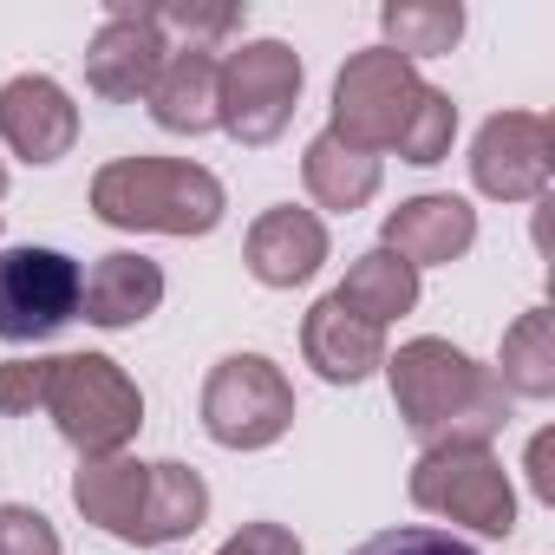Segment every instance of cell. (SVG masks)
Listing matches in <instances>:
<instances>
[{
	"mask_svg": "<svg viewBox=\"0 0 555 555\" xmlns=\"http://www.w3.org/2000/svg\"><path fill=\"white\" fill-rule=\"evenodd\" d=\"M340 144L366 151V157H399V164H444L451 157V138H457V105L451 92H438L431 79H418L412 60L386 53V47H366L340 66L334 79V125H327Z\"/></svg>",
	"mask_w": 555,
	"mask_h": 555,
	"instance_id": "6da1fadb",
	"label": "cell"
},
{
	"mask_svg": "<svg viewBox=\"0 0 555 555\" xmlns=\"http://www.w3.org/2000/svg\"><path fill=\"white\" fill-rule=\"evenodd\" d=\"M379 373L392 386V405H399L405 431L425 451H438V444H490L509 425V399H503L496 373L483 360H470L464 347L438 340V334L405 340L399 353H386Z\"/></svg>",
	"mask_w": 555,
	"mask_h": 555,
	"instance_id": "7a4b0ae2",
	"label": "cell"
},
{
	"mask_svg": "<svg viewBox=\"0 0 555 555\" xmlns=\"http://www.w3.org/2000/svg\"><path fill=\"white\" fill-rule=\"evenodd\" d=\"M73 509L125 548H170L209 522V483L177 457L144 464L118 451L73 470Z\"/></svg>",
	"mask_w": 555,
	"mask_h": 555,
	"instance_id": "3957f363",
	"label": "cell"
},
{
	"mask_svg": "<svg viewBox=\"0 0 555 555\" xmlns=\"http://www.w3.org/2000/svg\"><path fill=\"white\" fill-rule=\"evenodd\" d=\"M229 209L216 170L190 157H112L92 177V216L131 235H209Z\"/></svg>",
	"mask_w": 555,
	"mask_h": 555,
	"instance_id": "277c9868",
	"label": "cell"
},
{
	"mask_svg": "<svg viewBox=\"0 0 555 555\" xmlns=\"http://www.w3.org/2000/svg\"><path fill=\"white\" fill-rule=\"evenodd\" d=\"M40 412L79 451V464H92V457H118L138 438L144 392H138V379L112 353H60V360H47V399H40Z\"/></svg>",
	"mask_w": 555,
	"mask_h": 555,
	"instance_id": "5b68a950",
	"label": "cell"
},
{
	"mask_svg": "<svg viewBox=\"0 0 555 555\" xmlns=\"http://www.w3.org/2000/svg\"><path fill=\"white\" fill-rule=\"evenodd\" d=\"M301 79H308V66H301V53L288 40H242V47H229L222 53V79H216V125L235 144H248V151L274 144L288 131L295 105H301Z\"/></svg>",
	"mask_w": 555,
	"mask_h": 555,
	"instance_id": "8992f818",
	"label": "cell"
},
{
	"mask_svg": "<svg viewBox=\"0 0 555 555\" xmlns=\"http://www.w3.org/2000/svg\"><path fill=\"white\" fill-rule=\"evenodd\" d=\"M203 431L222 451H268L295 425V386L268 353H229L203 379Z\"/></svg>",
	"mask_w": 555,
	"mask_h": 555,
	"instance_id": "52a82bcc",
	"label": "cell"
},
{
	"mask_svg": "<svg viewBox=\"0 0 555 555\" xmlns=\"http://www.w3.org/2000/svg\"><path fill=\"white\" fill-rule=\"evenodd\" d=\"M405 490H412V503L425 516L464 522L477 535H509L516 529V483H509V470H503V457L490 444H438V451H418Z\"/></svg>",
	"mask_w": 555,
	"mask_h": 555,
	"instance_id": "ba28073f",
	"label": "cell"
},
{
	"mask_svg": "<svg viewBox=\"0 0 555 555\" xmlns=\"http://www.w3.org/2000/svg\"><path fill=\"white\" fill-rule=\"evenodd\" d=\"M86 268L66 248H0V340L34 347L53 340L66 321H79Z\"/></svg>",
	"mask_w": 555,
	"mask_h": 555,
	"instance_id": "9c48e42d",
	"label": "cell"
},
{
	"mask_svg": "<svg viewBox=\"0 0 555 555\" xmlns=\"http://www.w3.org/2000/svg\"><path fill=\"white\" fill-rule=\"evenodd\" d=\"M555 177V131L542 112H496L470 144V183L490 203H542Z\"/></svg>",
	"mask_w": 555,
	"mask_h": 555,
	"instance_id": "30bf717a",
	"label": "cell"
},
{
	"mask_svg": "<svg viewBox=\"0 0 555 555\" xmlns=\"http://www.w3.org/2000/svg\"><path fill=\"white\" fill-rule=\"evenodd\" d=\"M170 60V40L164 27L151 21V8H131V0H112L105 8V27L92 34L86 47V86L105 99V105H131L157 86Z\"/></svg>",
	"mask_w": 555,
	"mask_h": 555,
	"instance_id": "8fae6325",
	"label": "cell"
},
{
	"mask_svg": "<svg viewBox=\"0 0 555 555\" xmlns=\"http://www.w3.org/2000/svg\"><path fill=\"white\" fill-rule=\"evenodd\" d=\"M0 144L27 164H60L79 144V105L60 79L21 73L0 86Z\"/></svg>",
	"mask_w": 555,
	"mask_h": 555,
	"instance_id": "7c38bea8",
	"label": "cell"
},
{
	"mask_svg": "<svg viewBox=\"0 0 555 555\" xmlns=\"http://www.w3.org/2000/svg\"><path fill=\"white\" fill-rule=\"evenodd\" d=\"M242 261L261 288H301L321 274L327 261V222L314 209H295V203H274L248 222V242H242Z\"/></svg>",
	"mask_w": 555,
	"mask_h": 555,
	"instance_id": "4fadbf2b",
	"label": "cell"
},
{
	"mask_svg": "<svg viewBox=\"0 0 555 555\" xmlns=\"http://www.w3.org/2000/svg\"><path fill=\"white\" fill-rule=\"evenodd\" d=\"M301 353H308V366L327 386H360V379H373L386 366L392 347H386V327L379 321L353 314L340 295H321L308 308V321H301Z\"/></svg>",
	"mask_w": 555,
	"mask_h": 555,
	"instance_id": "5bb4252c",
	"label": "cell"
},
{
	"mask_svg": "<svg viewBox=\"0 0 555 555\" xmlns=\"http://www.w3.org/2000/svg\"><path fill=\"white\" fill-rule=\"evenodd\" d=\"M470 242H477V209L464 196H451V190L405 196L386 216V235H379V248H392L412 268H444V261L470 255Z\"/></svg>",
	"mask_w": 555,
	"mask_h": 555,
	"instance_id": "9a60e30c",
	"label": "cell"
},
{
	"mask_svg": "<svg viewBox=\"0 0 555 555\" xmlns=\"http://www.w3.org/2000/svg\"><path fill=\"white\" fill-rule=\"evenodd\" d=\"M164 308V268L138 248H112L92 261L86 274V295H79V314L105 334H125V327H144L151 314Z\"/></svg>",
	"mask_w": 555,
	"mask_h": 555,
	"instance_id": "2e32d148",
	"label": "cell"
},
{
	"mask_svg": "<svg viewBox=\"0 0 555 555\" xmlns=\"http://www.w3.org/2000/svg\"><path fill=\"white\" fill-rule=\"evenodd\" d=\"M216 79H222V53H203V47H170L157 86L144 92L151 118L177 138H203L216 131Z\"/></svg>",
	"mask_w": 555,
	"mask_h": 555,
	"instance_id": "e0dca14e",
	"label": "cell"
},
{
	"mask_svg": "<svg viewBox=\"0 0 555 555\" xmlns=\"http://www.w3.org/2000/svg\"><path fill=\"white\" fill-rule=\"evenodd\" d=\"M301 177H308V196H314L321 209L353 216V209H366V203L379 196L386 164L366 157V151H353V144H340L334 131H321V138L301 151Z\"/></svg>",
	"mask_w": 555,
	"mask_h": 555,
	"instance_id": "ac0fdd59",
	"label": "cell"
},
{
	"mask_svg": "<svg viewBox=\"0 0 555 555\" xmlns=\"http://www.w3.org/2000/svg\"><path fill=\"white\" fill-rule=\"evenodd\" d=\"M490 373H496L503 399H555V314L548 308L516 314Z\"/></svg>",
	"mask_w": 555,
	"mask_h": 555,
	"instance_id": "d6986e66",
	"label": "cell"
},
{
	"mask_svg": "<svg viewBox=\"0 0 555 555\" xmlns=\"http://www.w3.org/2000/svg\"><path fill=\"white\" fill-rule=\"evenodd\" d=\"M353 314H366V321H379V327H392L399 314H412L418 308V268L412 261H399L392 248H366L353 268H347V282L334 288Z\"/></svg>",
	"mask_w": 555,
	"mask_h": 555,
	"instance_id": "ffe728a7",
	"label": "cell"
},
{
	"mask_svg": "<svg viewBox=\"0 0 555 555\" xmlns=\"http://www.w3.org/2000/svg\"><path fill=\"white\" fill-rule=\"evenodd\" d=\"M379 34H386V53L399 60H438L464 40V8L457 0H386Z\"/></svg>",
	"mask_w": 555,
	"mask_h": 555,
	"instance_id": "44dd1931",
	"label": "cell"
},
{
	"mask_svg": "<svg viewBox=\"0 0 555 555\" xmlns=\"http://www.w3.org/2000/svg\"><path fill=\"white\" fill-rule=\"evenodd\" d=\"M151 21L164 27V40L183 34V47L216 53L222 40H235V34L248 27V8H151Z\"/></svg>",
	"mask_w": 555,
	"mask_h": 555,
	"instance_id": "7402d4cb",
	"label": "cell"
},
{
	"mask_svg": "<svg viewBox=\"0 0 555 555\" xmlns=\"http://www.w3.org/2000/svg\"><path fill=\"white\" fill-rule=\"evenodd\" d=\"M353 555H477V548H470V542H457L451 529L405 522V529H379V535H366Z\"/></svg>",
	"mask_w": 555,
	"mask_h": 555,
	"instance_id": "603a6c76",
	"label": "cell"
},
{
	"mask_svg": "<svg viewBox=\"0 0 555 555\" xmlns=\"http://www.w3.org/2000/svg\"><path fill=\"white\" fill-rule=\"evenodd\" d=\"M0 555H66V548H60V529L40 509L0 503Z\"/></svg>",
	"mask_w": 555,
	"mask_h": 555,
	"instance_id": "cb8c5ba5",
	"label": "cell"
},
{
	"mask_svg": "<svg viewBox=\"0 0 555 555\" xmlns=\"http://www.w3.org/2000/svg\"><path fill=\"white\" fill-rule=\"evenodd\" d=\"M47 399V360H8L0 366V418H34Z\"/></svg>",
	"mask_w": 555,
	"mask_h": 555,
	"instance_id": "d4e9b609",
	"label": "cell"
},
{
	"mask_svg": "<svg viewBox=\"0 0 555 555\" xmlns=\"http://www.w3.org/2000/svg\"><path fill=\"white\" fill-rule=\"evenodd\" d=\"M216 555H308V548H301L295 529H282V522H242Z\"/></svg>",
	"mask_w": 555,
	"mask_h": 555,
	"instance_id": "484cf974",
	"label": "cell"
},
{
	"mask_svg": "<svg viewBox=\"0 0 555 555\" xmlns=\"http://www.w3.org/2000/svg\"><path fill=\"white\" fill-rule=\"evenodd\" d=\"M548 451H555V438H548V431H535V444H529V483H535V496H542V503H555V477H548Z\"/></svg>",
	"mask_w": 555,
	"mask_h": 555,
	"instance_id": "4316f807",
	"label": "cell"
},
{
	"mask_svg": "<svg viewBox=\"0 0 555 555\" xmlns=\"http://www.w3.org/2000/svg\"><path fill=\"white\" fill-rule=\"evenodd\" d=\"M0 196H8V164H0Z\"/></svg>",
	"mask_w": 555,
	"mask_h": 555,
	"instance_id": "83f0119b",
	"label": "cell"
}]
</instances>
